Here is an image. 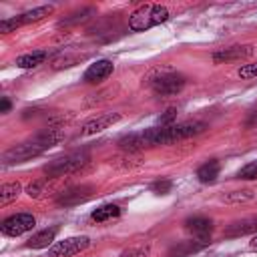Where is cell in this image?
<instances>
[{"label": "cell", "mask_w": 257, "mask_h": 257, "mask_svg": "<svg viewBox=\"0 0 257 257\" xmlns=\"http://www.w3.org/2000/svg\"><path fill=\"white\" fill-rule=\"evenodd\" d=\"M60 139H62V133H60L58 128H48V131L36 135L34 139H30V141H26V143H20V145L12 147L10 151L4 153L2 159H4L6 165L24 163V161H28V159H32V157H36V155L48 151V149L54 147Z\"/></svg>", "instance_id": "1"}, {"label": "cell", "mask_w": 257, "mask_h": 257, "mask_svg": "<svg viewBox=\"0 0 257 257\" xmlns=\"http://www.w3.org/2000/svg\"><path fill=\"white\" fill-rule=\"evenodd\" d=\"M169 18V10L161 4H143L139 6L131 16H128V28L135 32H143L149 30L153 26H159L163 22H167Z\"/></svg>", "instance_id": "2"}, {"label": "cell", "mask_w": 257, "mask_h": 257, "mask_svg": "<svg viewBox=\"0 0 257 257\" xmlns=\"http://www.w3.org/2000/svg\"><path fill=\"white\" fill-rule=\"evenodd\" d=\"M86 161H88V157L84 153H72V155H66V157H60V159L52 161L50 165L44 167V171H46L48 177L56 179V177H64L68 173L78 171L82 165H86Z\"/></svg>", "instance_id": "3"}, {"label": "cell", "mask_w": 257, "mask_h": 257, "mask_svg": "<svg viewBox=\"0 0 257 257\" xmlns=\"http://www.w3.org/2000/svg\"><path fill=\"white\" fill-rule=\"evenodd\" d=\"M52 10H54L52 6H38V8H34V10H28V12H24V14L14 16V18H6V20L0 22V32L8 34V32H12L14 28H18V26H22V24L38 22V20H42L44 16H48Z\"/></svg>", "instance_id": "4"}, {"label": "cell", "mask_w": 257, "mask_h": 257, "mask_svg": "<svg viewBox=\"0 0 257 257\" xmlns=\"http://www.w3.org/2000/svg\"><path fill=\"white\" fill-rule=\"evenodd\" d=\"M34 225H36V219L30 213H18V215H12V217L4 219L2 225H0V231L8 237H18V235L34 229Z\"/></svg>", "instance_id": "5"}, {"label": "cell", "mask_w": 257, "mask_h": 257, "mask_svg": "<svg viewBox=\"0 0 257 257\" xmlns=\"http://www.w3.org/2000/svg\"><path fill=\"white\" fill-rule=\"evenodd\" d=\"M88 245H90L88 237H68L64 241L54 243L48 249V257H70V255H76V253L84 251Z\"/></svg>", "instance_id": "6"}, {"label": "cell", "mask_w": 257, "mask_h": 257, "mask_svg": "<svg viewBox=\"0 0 257 257\" xmlns=\"http://www.w3.org/2000/svg\"><path fill=\"white\" fill-rule=\"evenodd\" d=\"M183 86H185V76L183 74H177V72H167V74H161L159 78L153 80V90L159 96L177 94Z\"/></svg>", "instance_id": "7"}, {"label": "cell", "mask_w": 257, "mask_h": 257, "mask_svg": "<svg viewBox=\"0 0 257 257\" xmlns=\"http://www.w3.org/2000/svg\"><path fill=\"white\" fill-rule=\"evenodd\" d=\"M185 229L201 243H209L211 241V229H213V221L207 217H191L185 221Z\"/></svg>", "instance_id": "8"}, {"label": "cell", "mask_w": 257, "mask_h": 257, "mask_svg": "<svg viewBox=\"0 0 257 257\" xmlns=\"http://www.w3.org/2000/svg\"><path fill=\"white\" fill-rule=\"evenodd\" d=\"M112 70H114V64L110 62V60H96L94 64H90L88 68H86V72H84V82H88V84H96V82H102V80H106L110 74H112Z\"/></svg>", "instance_id": "9"}, {"label": "cell", "mask_w": 257, "mask_h": 257, "mask_svg": "<svg viewBox=\"0 0 257 257\" xmlns=\"http://www.w3.org/2000/svg\"><path fill=\"white\" fill-rule=\"evenodd\" d=\"M253 54V46L251 44H237V46H229L223 48L219 52L213 54V60L219 62H231V60H241V58H249Z\"/></svg>", "instance_id": "10"}, {"label": "cell", "mask_w": 257, "mask_h": 257, "mask_svg": "<svg viewBox=\"0 0 257 257\" xmlns=\"http://www.w3.org/2000/svg\"><path fill=\"white\" fill-rule=\"evenodd\" d=\"M118 118H120V116H118L116 112H106V114H100V116H96V118L88 120V122L82 126V135H84V137H88V135H96V133H100V131L108 128L110 124H114Z\"/></svg>", "instance_id": "11"}, {"label": "cell", "mask_w": 257, "mask_h": 257, "mask_svg": "<svg viewBox=\"0 0 257 257\" xmlns=\"http://www.w3.org/2000/svg\"><path fill=\"white\" fill-rule=\"evenodd\" d=\"M90 187H74V189H68L64 191L60 197H58V203L60 205H78L82 201H86L90 197Z\"/></svg>", "instance_id": "12"}, {"label": "cell", "mask_w": 257, "mask_h": 257, "mask_svg": "<svg viewBox=\"0 0 257 257\" xmlns=\"http://www.w3.org/2000/svg\"><path fill=\"white\" fill-rule=\"evenodd\" d=\"M56 231H58L56 227H50V229H42V231L34 233V235L28 239L26 247H30V249H44V247H48V245L54 241Z\"/></svg>", "instance_id": "13"}, {"label": "cell", "mask_w": 257, "mask_h": 257, "mask_svg": "<svg viewBox=\"0 0 257 257\" xmlns=\"http://www.w3.org/2000/svg\"><path fill=\"white\" fill-rule=\"evenodd\" d=\"M46 58H48V52H46V50L28 52V54H22V56L16 58V66H18V68H34V66L42 64Z\"/></svg>", "instance_id": "14"}, {"label": "cell", "mask_w": 257, "mask_h": 257, "mask_svg": "<svg viewBox=\"0 0 257 257\" xmlns=\"http://www.w3.org/2000/svg\"><path fill=\"white\" fill-rule=\"evenodd\" d=\"M219 171H221L219 161L211 159V161H207L205 165L199 167V171H197V179H199L201 183H213V181L219 177Z\"/></svg>", "instance_id": "15"}, {"label": "cell", "mask_w": 257, "mask_h": 257, "mask_svg": "<svg viewBox=\"0 0 257 257\" xmlns=\"http://www.w3.org/2000/svg\"><path fill=\"white\" fill-rule=\"evenodd\" d=\"M257 231V219H245V221H239V223H233L225 235L227 237H239V235H247V233H255Z\"/></svg>", "instance_id": "16"}, {"label": "cell", "mask_w": 257, "mask_h": 257, "mask_svg": "<svg viewBox=\"0 0 257 257\" xmlns=\"http://www.w3.org/2000/svg\"><path fill=\"white\" fill-rule=\"evenodd\" d=\"M120 215V207L118 205H102V207H98V209H94L92 211V219L96 221V223H104V221H110V219H116Z\"/></svg>", "instance_id": "17"}, {"label": "cell", "mask_w": 257, "mask_h": 257, "mask_svg": "<svg viewBox=\"0 0 257 257\" xmlns=\"http://www.w3.org/2000/svg\"><path fill=\"white\" fill-rule=\"evenodd\" d=\"M20 183H6L0 189V205H8L10 201H14L20 195Z\"/></svg>", "instance_id": "18"}, {"label": "cell", "mask_w": 257, "mask_h": 257, "mask_svg": "<svg viewBox=\"0 0 257 257\" xmlns=\"http://www.w3.org/2000/svg\"><path fill=\"white\" fill-rule=\"evenodd\" d=\"M201 247H205V243H201V241H187V243H183V245H179V247H175L173 251H171V257H183V255H189V253H193V251H199Z\"/></svg>", "instance_id": "19"}, {"label": "cell", "mask_w": 257, "mask_h": 257, "mask_svg": "<svg viewBox=\"0 0 257 257\" xmlns=\"http://www.w3.org/2000/svg\"><path fill=\"white\" fill-rule=\"evenodd\" d=\"M253 199V191L245 189V191H233L225 197L227 203H243V201H251Z\"/></svg>", "instance_id": "20"}, {"label": "cell", "mask_w": 257, "mask_h": 257, "mask_svg": "<svg viewBox=\"0 0 257 257\" xmlns=\"http://www.w3.org/2000/svg\"><path fill=\"white\" fill-rule=\"evenodd\" d=\"M237 179H243V181H253V179H257V161L247 163V165L237 173Z\"/></svg>", "instance_id": "21"}, {"label": "cell", "mask_w": 257, "mask_h": 257, "mask_svg": "<svg viewBox=\"0 0 257 257\" xmlns=\"http://www.w3.org/2000/svg\"><path fill=\"white\" fill-rule=\"evenodd\" d=\"M151 247L149 245H137V247H128L120 253V257H149Z\"/></svg>", "instance_id": "22"}, {"label": "cell", "mask_w": 257, "mask_h": 257, "mask_svg": "<svg viewBox=\"0 0 257 257\" xmlns=\"http://www.w3.org/2000/svg\"><path fill=\"white\" fill-rule=\"evenodd\" d=\"M153 193H157V195H167V193H171V189H173V183L169 181V179H163V181H157V183H153Z\"/></svg>", "instance_id": "23"}, {"label": "cell", "mask_w": 257, "mask_h": 257, "mask_svg": "<svg viewBox=\"0 0 257 257\" xmlns=\"http://www.w3.org/2000/svg\"><path fill=\"white\" fill-rule=\"evenodd\" d=\"M239 78H257V62L253 64H243L239 70H237Z\"/></svg>", "instance_id": "24"}, {"label": "cell", "mask_w": 257, "mask_h": 257, "mask_svg": "<svg viewBox=\"0 0 257 257\" xmlns=\"http://www.w3.org/2000/svg\"><path fill=\"white\" fill-rule=\"evenodd\" d=\"M175 116H177V110H175V108H169V110L159 118L161 126H171V124H173V120H175Z\"/></svg>", "instance_id": "25"}, {"label": "cell", "mask_w": 257, "mask_h": 257, "mask_svg": "<svg viewBox=\"0 0 257 257\" xmlns=\"http://www.w3.org/2000/svg\"><path fill=\"white\" fill-rule=\"evenodd\" d=\"M92 10H84V12H80V14H72V18H64L62 22H60V26L62 24H72V22H78V20H82L84 18V14H90Z\"/></svg>", "instance_id": "26"}, {"label": "cell", "mask_w": 257, "mask_h": 257, "mask_svg": "<svg viewBox=\"0 0 257 257\" xmlns=\"http://www.w3.org/2000/svg\"><path fill=\"white\" fill-rule=\"evenodd\" d=\"M10 110V100L8 98H2V102H0V112H8Z\"/></svg>", "instance_id": "27"}, {"label": "cell", "mask_w": 257, "mask_h": 257, "mask_svg": "<svg viewBox=\"0 0 257 257\" xmlns=\"http://www.w3.org/2000/svg\"><path fill=\"white\" fill-rule=\"evenodd\" d=\"M249 247H251V249H257V233L251 237V243H249Z\"/></svg>", "instance_id": "28"}]
</instances>
